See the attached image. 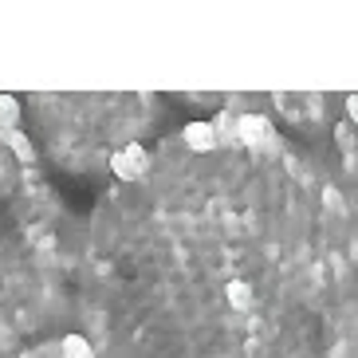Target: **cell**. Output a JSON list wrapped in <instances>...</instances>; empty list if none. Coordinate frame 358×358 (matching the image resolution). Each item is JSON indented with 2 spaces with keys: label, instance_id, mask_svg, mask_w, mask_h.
<instances>
[{
  "label": "cell",
  "instance_id": "cell-1",
  "mask_svg": "<svg viewBox=\"0 0 358 358\" xmlns=\"http://www.w3.org/2000/svg\"><path fill=\"white\" fill-rule=\"evenodd\" d=\"M110 173H115L118 181H138V178H146L150 173V154L146 146H122L115 150V158H110Z\"/></svg>",
  "mask_w": 358,
  "mask_h": 358
},
{
  "label": "cell",
  "instance_id": "cell-2",
  "mask_svg": "<svg viewBox=\"0 0 358 358\" xmlns=\"http://www.w3.org/2000/svg\"><path fill=\"white\" fill-rule=\"evenodd\" d=\"M236 134H241L248 146H264V142H272V127H268V118H260V115H241V118H236Z\"/></svg>",
  "mask_w": 358,
  "mask_h": 358
},
{
  "label": "cell",
  "instance_id": "cell-3",
  "mask_svg": "<svg viewBox=\"0 0 358 358\" xmlns=\"http://www.w3.org/2000/svg\"><path fill=\"white\" fill-rule=\"evenodd\" d=\"M181 142L189 150H197V154H205V150L217 146V127L213 122H189V127L181 130Z\"/></svg>",
  "mask_w": 358,
  "mask_h": 358
},
{
  "label": "cell",
  "instance_id": "cell-4",
  "mask_svg": "<svg viewBox=\"0 0 358 358\" xmlns=\"http://www.w3.org/2000/svg\"><path fill=\"white\" fill-rule=\"evenodd\" d=\"M224 299H229L236 311H248V307H252V284H244V280H229V284H224Z\"/></svg>",
  "mask_w": 358,
  "mask_h": 358
},
{
  "label": "cell",
  "instance_id": "cell-5",
  "mask_svg": "<svg viewBox=\"0 0 358 358\" xmlns=\"http://www.w3.org/2000/svg\"><path fill=\"white\" fill-rule=\"evenodd\" d=\"M8 150H12V154H16V158L24 162V166H32V162H36V150H32V142H28V138H24L20 130H12V134H8Z\"/></svg>",
  "mask_w": 358,
  "mask_h": 358
},
{
  "label": "cell",
  "instance_id": "cell-6",
  "mask_svg": "<svg viewBox=\"0 0 358 358\" xmlns=\"http://www.w3.org/2000/svg\"><path fill=\"white\" fill-rule=\"evenodd\" d=\"M16 122H20V103H16L12 95H0V127L16 130Z\"/></svg>",
  "mask_w": 358,
  "mask_h": 358
},
{
  "label": "cell",
  "instance_id": "cell-7",
  "mask_svg": "<svg viewBox=\"0 0 358 358\" xmlns=\"http://www.w3.org/2000/svg\"><path fill=\"white\" fill-rule=\"evenodd\" d=\"M64 358H95V350H91V343H87L83 335H67L64 338Z\"/></svg>",
  "mask_w": 358,
  "mask_h": 358
},
{
  "label": "cell",
  "instance_id": "cell-8",
  "mask_svg": "<svg viewBox=\"0 0 358 358\" xmlns=\"http://www.w3.org/2000/svg\"><path fill=\"white\" fill-rule=\"evenodd\" d=\"M347 115L358 118V99H355V95H347Z\"/></svg>",
  "mask_w": 358,
  "mask_h": 358
}]
</instances>
